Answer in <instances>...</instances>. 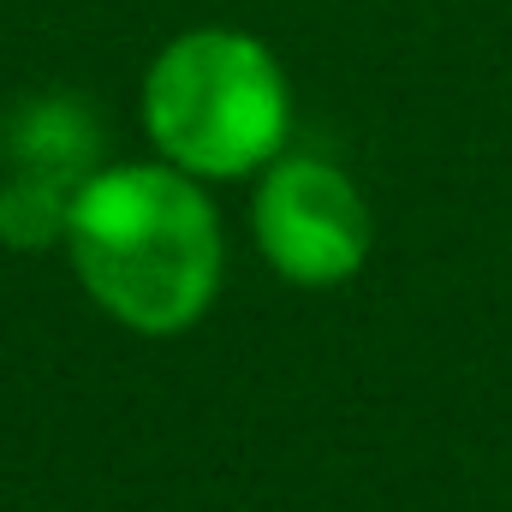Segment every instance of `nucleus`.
Masks as SVG:
<instances>
[{"mask_svg":"<svg viewBox=\"0 0 512 512\" xmlns=\"http://www.w3.org/2000/svg\"><path fill=\"white\" fill-rule=\"evenodd\" d=\"M66 245L84 292L137 334L191 328L221 286V221L173 161L102 167L72 191Z\"/></svg>","mask_w":512,"mask_h":512,"instance_id":"obj_1","label":"nucleus"},{"mask_svg":"<svg viewBox=\"0 0 512 512\" xmlns=\"http://www.w3.org/2000/svg\"><path fill=\"white\" fill-rule=\"evenodd\" d=\"M143 126L191 179H239L280 155L292 90L280 60L245 30H191L143 78Z\"/></svg>","mask_w":512,"mask_h":512,"instance_id":"obj_2","label":"nucleus"},{"mask_svg":"<svg viewBox=\"0 0 512 512\" xmlns=\"http://www.w3.org/2000/svg\"><path fill=\"white\" fill-rule=\"evenodd\" d=\"M370 203L316 155H286L256 191V245L292 286H340L370 262Z\"/></svg>","mask_w":512,"mask_h":512,"instance_id":"obj_3","label":"nucleus"},{"mask_svg":"<svg viewBox=\"0 0 512 512\" xmlns=\"http://www.w3.org/2000/svg\"><path fill=\"white\" fill-rule=\"evenodd\" d=\"M66 209H72V191L66 185L36 179V173H18L0 191V239L18 245V251H36V245H48V239L66 233Z\"/></svg>","mask_w":512,"mask_h":512,"instance_id":"obj_4","label":"nucleus"}]
</instances>
